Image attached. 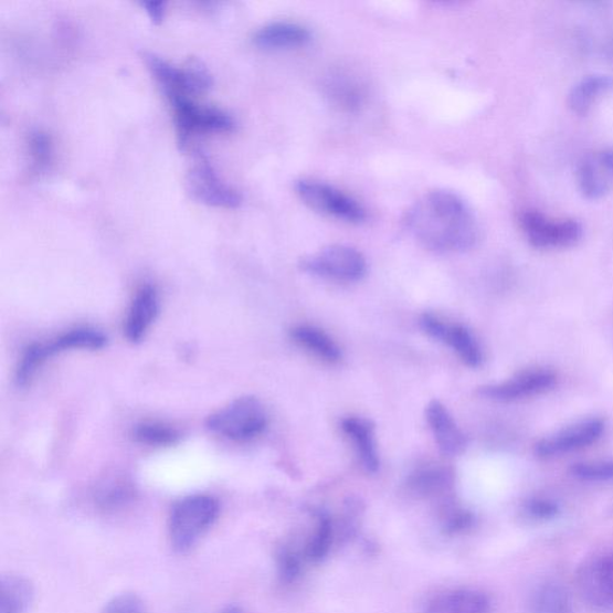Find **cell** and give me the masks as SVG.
<instances>
[{
  "mask_svg": "<svg viewBox=\"0 0 613 613\" xmlns=\"http://www.w3.org/2000/svg\"><path fill=\"white\" fill-rule=\"evenodd\" d=\"M410 234L436 253L466 252L476 246L479 226L462 197L446 190L424 194L405 216Z\"/></svg>",
  "mask_w": 613,
  "mask_h": 613,
  "instance_id": "1",
  "label": "cell"
},
{
  "mask_svg": "<svg viewBox=\"0 0 613 613\" xmlns=\"http://www.w3.org/2000/svg\"><path fill=\"white\" fill-rule=\"evenodd\" d=\"M220 503L204 494L183 497L170 511L169 538L177 551L190 550L219 519Z\"/></svg>",
  "mask_w": 613,
  "mask_h": 613,
  "instance_id": "2",
  "label": "cell"
},
{
  "mask_svg": "<svg viewBox=\"0 0 613 613\" xmlns=\"http://www.w3.org/2000/svg\"><path fill=\"white\" fill-rule=\"evenodd\" d=\"M107 336L93 327H76L45 344H32L22 352L18 369L17 382L20 388L27 387L36 376L38 370L55 355L71 350L104 349L107 346Z\"/></svg>",
  "mask_w": 613,
  "mask_h": 613,
  "instance_id": "3",
  "label": "cell"
},
{
  "mask_svg": "<svg viewBox=\"0 0 613 613\" xmlns=\"http://www.w3.org/2000/svg\"><path fill=\"white\" fill-rule=\"evenodd\" d=\"M266 425V411L255 397H241L207 420V427L212 434L235 442L260 436Z\"/></svg>",
  "mask_w": 613,
  "mask_h": 613,
  "instance_id": "4",
  "label": "cell"
},
{
  "mask_svg": "<svg viewBox=\"0 0 613 613\" xmlns=\"http://www.w3.org/2000/svg\"><path fill=\"white\" fill-rule=\"evenodd\" d=\"M142 59L168 99L177 96L191 97L212 87L213 80L208 67L197 59H190L183 67L170 64L155 53L146 52Z\"/></svg>",
  "mask_w": 613,
  "mask_h": 613,
  "instance_id": "5",
  "label": "cell"
},
{
  "mask_svg": "<svg viewBox=\"0 0 613 613\" xmlns=\"http://www.w3.org/2000/svg\"><path fill=\"white\" fill-rule=\"evenodd\" d=\"M295 191L299 199L321 215L351 224H361L368 219L364 207L332 184L315 179L296 181Z\"/></svg>",
  "mask_w": 613,
  "mask_h": 613,
  "instance_id": "6",
  "label": "cell"
},
{
  "mask_svg": "<svg viewBox=\"0 0 613 613\" xmlns=\"http://www.w3.org/2000/svg\"><path fill=\"white\" fill-rule=\"evenodd\" d=\"M169 102L175 109L178 145L182 150L197 133H233L236 128L235 119L223 109L199 106L188 96L169 98Z\"/></svg>",
  "mask_w": 613,
  "mask_h": 613,
  "instance_id": "7",
  "label": "cell"
},
{
  "mask_svg": "<svg viewBox=\"0 0 613 613\" xmlns=\"http://www.w3.org/2000/svg\"><path fill=\"white\" fill-rule=\"evenodd\" d=\"M521 230L530 244L539 250H561L579 244L583 226L575 220H553L537 210L520 215Z\"/></svg>",
  "mask_w": 613,
  "mask_h": 613,
  "instance_id": "8",
  "label": "cell"
},
{
  "mask_svg": "<svg viewBox=\"0 0 613 613\" xmlns=\"http://www.w3.org/2000/svg\"><path fill=\"white\" fill-rule=\"evenodd\" d=\"M581 601L598 612L613 611V551L584 561L575 574Z\"/></svg>",
  "mask_w": 613,
  "mask_h": 613,
  "instance_id": "9",
  "label": "cell"
},
{
  "mask_svg": "<svg viewBox=\"0 0 613 613\" xmlns=\"http://www.w3.org/2000/svg\"><path fill=\"white\" fill-rule=\"evenodd\" d=\"M299 266L309 275L339 282L360 281L367 273L363 254L346 245L325 247L307 256Z\"/></svg>",
  "mask_w": 613,
  "mask_h": 613,
  "instance_id": "10",
  "label": "cell"
},
{
  "mask_svg": "<svg viewBox=\"0 0 613 613\" xmlns=\"http://www.w3.org/2000/svg\"><path fill=\"white\" fill-rule=\"evenodd\" d=\"M184 188L193 201L209 207L236 209L242 203L241 194L219 177L202 155L190 168Z\"/></svg>",
  "mask_w": 613,
  "mask_h": 613,
  "instance_id": "11",
  "label": "cell"
},
{
  "mask_svg": "<svg viewBox=\"0 0 613 613\" xmlns=\"http://www.w3.org/2000/svg\"><path fill=\"white\" fill-rule=\"evenodd\" d=\"M605 422L602 419H588L564 427V430L541 438L535 452L539 458L550 459L570 452L586 448L602 437Z\"/></svg>",
  "mask_w": 613,
  "mask_h": 613,
  "instance_id": "12",
  "label": "cell"
},
{
  "mask_svg": "<svg viewBox=\"0 0 613 613\" xmlns=\"http://www.w3.org/2000/svg\"><path fill=\"white\" fill-rule=\"evenodd\" d=\"M421 329L433 339L451 347L468 367L478 368L484 361L477 338L467 327L452 325L425 313L420 319Z\"/></svg>",
  "mask_w": 613,
  "mask_h": 613,
  "instance_id": "13",
  "label": "cell"
},
{
  "mask_svg": "<svg viewBox=\"0 0 613 613\" xmlns=\"http://www.w3.org/2000/svg\"><path fill=\"white\" fill-rule=\"evenodd\" d=\"M558 381L548 369H530L501 383L479 389V394L496 402H515L550 391Z\"/></svg>",
  "mask_w": 613,
  "mask_h": 613,
  "instance_id": "14",
  "label": "cell"
},
{
  "mask_svg": "<svg viewBox=\"0 0 613 613\" xmlns=\"http://www.w3.org/2000/svg\"><path fill=\"white\" fill-rule=\"evenodd\" d=\"M579 189L584 198L599 201L613 191V148L584 156L578 167Z\"/></svg>",
  "mask_w": 613,
  "mask_h": 613,
  "instance_id": "15",
  "label": "cell"
},
{
  "mask_svg": "<svg viewBox=\"0 0 613 613\" xmlns=\"http://www.w3.org/2000/svg\"><path fill=\"white\" fill-rule=\"evenodd\" d=\"M160 296L151 284L140 287L128 309L124 332L131 344L137 345L145 339L151 325L159 316Z\"/></svg>",
  "mask_w": 613,
  "mask_h": 613,
  "instance_id": "16",
  "label": "cell"
},
{
  "mask_svg": "<svg viewBox=\"0 0 613 613\" xmlns=\"http://www.w3.org/2000/svg\"><path fill=\"white\" fill-rule=\"evenodd\" d=\"M425 418L441 453L455 456L467 446V437L444 404L433 401L426 406Z\"/></svg>",
  "mask_w": 613,
  "mask_h": 613,
  "instance_id": "17",
  "label": "cell"
},
{
  "mask_svg": "<svg viewBox=\"0 0 613 613\" xmlns=\"http://www.w3.org/2000/svg\"><path fill=\"white\" fill-rule=\"evenodd\" d=\"M488 593L476 589H458L441 593L427 603L424 613H492Z\"/></svg>",
  "mask_w": 613,
  "mask_h": 613,
  "instance_id": "18",
  "label": "cell"
},
{
  "mask_svg": "<svg viewBox=\"0 0 613 613\" xmlns=\"http://www.w3.org/2000/svg\"><path fill=\"white\" fill-rule=\"evenodd\" d=\"M311 34L303 24L293 22L268 23L256 31L253 42L263 50L282 51L304 47Z\"/></svg>",
  "mask_w": 613,
  "mask_h": 613,
  "instance_id": "19",
  "label": "cell"
},
{
  "mask_svg": "<svg viewBox=\"0 0 613 613\" xmlns=\"http://www.w3.org/2000/svg\"><path fill=\"white\" fill-rule=\"evenodd\" d=\"M341 431L352 441L362 467L368 474H376L380 467L374 425L362 418L350 416L341 420Z\"/></svg>",
  "mask_w": 613,
  "mask_h": 613,
  "instance_id": "20",
  "label": "cell"
},
{
  "mask_svg": "<svg viewBox=\"0 0 613 613\" xmlns=\"http://www.w3.org/2000/svg\"><path fill=\"white\" fill-rule=\"evenodd\" d=\"M454 484V473L444 466H427L416 469L406 480L408 492L419 498H435L446 495Z\"/></svg>",
  "mask_w": 613,
  "mask_h": 613,
  "instance_id": "21",
  "label": "cell"
},
{
  "mask_svg": "<svg viewBox=\"0 0 613 613\" xmlns=\"http://www.w3.org/2000/svg\"><path fill=\"white\" fill-rule=\"evenodd\" d=\"M529 607L531 613H575L572 594L563 583L554 580L537 584Z\"/></svg>",
  "mask_w": 613,
  "mask_h": 613,
  "instance_id": "22",
  "label": "cell"
},
{
  "mask_svg": "<svg viewBox=\"0 0 613 613\" xmlns=\"http://www.w3.org/2000/svg\"><path fill=\"white\" fill-rule=\"evenodd\" d=\"M326 96L340 109L358 112L364 103L366 93L362 84L348 74L337 73L325 82Z\"/></svg>",
  "mask_w": 613,
  "mask_h": 613,
  "instance_id": "23",
  "label": "cell"
},
{
  "mask_svg": "<svg viewBox=\"0 0 613 613\" xmlns=\"http://www.w3.org/2000/svg\"><path fill=\"white\" fill-rule=\"evenodd\" d=\"M34 601V588L21 575L0 579V613H25Z\"/></svg>",
  "mask_w": 613,
  "mask_h": 613,
  "instance_id": "24",
  "label": "cell"
},
{
  "mask_svg": "<svg viewBox=\"0 0 613 613\" xmlns=\"http://www.w3.org/2000/svg\"><path fill=\"white\" fill-rule=\"evenodd\" d=\"M290 336L295 344L326 362L335 363L341 359V350L336 341L318 327L299 325L294 327Z\"/></svg>",
  "mask_w": 613,
  "mask_h": 613,
  "instance_id": "25",
  "label": "cell"
},
{
  "mask_svg": "<svg viewBox=\"0 0 613 613\" xmlns=\"http://www.w3.org/2000/svg\"><path fill=\"white\" fill-rule=\"evenodd\" d=\"M613 80L606 75H591L579 81L568 96V106L578 116H586L596 99L612 88Z\"/></svg>",
  "mask_w": 613,
  "mask_h": 613,
  "instance_id": "26",
  "label": "cell"
},
{
  "mask_svg": "<svg viewBox=\"0 0 613 613\" xmlns=\"http://www.w3.org/2000/svg\"><path fill=\"white\" fill-rule=\"evenodd\" d=\"M336 539V527L327 512L316 511V527L304 550L307 561L319 563L327 558Z\"/></svg>",
  "mask_w": 613,
  "mask_h": 613,
  "instance_id": "27",
  "label": "cell"
},
{
  "mask_svg": "<svg viewBox=\"0 0 613 613\" xmlns=\"http://www.w3.org/2000/svg\"><path fill=\"white\" fill-rule=\"evenodd\" d=\"M134 438L141 445L170 447L178 444L181 434L175 426L161 422H142L134 427Z\"/></svg>",
  "mask_w": 613,
  "mask_h": 613,
  "instance_id": "28",
  "label": "cell"
},
{
  "mask_svg": "<svg viewBox=\"0 0 613 613\" xmlns=\"http://www.w3.org/2000/svg\"><path fill=\"white\" fill-rule=\"evenodd\" d=\"M28 149L35 175H44L52 166L53 145L51 137L41 130H34L28 136Z\"/></svg>",
  "mask_w": 613,
  "mask_h": 613,
  "instance_id": "29",
  "label": "cell"
},
{
  "mask_svg": "<svg viewBox=\"0 0 613 613\" xmlns=\"http://www.w3.org/2000/svg\"><path fill=\"white\" fill-rule=\"evenodd\" d=\"M305 554L292 545H283L276 553L277 573L282 582L293 583L303 573Z\"/></svg>",
  "mask_w": 613,
  "mask_h": 613,
  "instance_id": "30",
  "label": "cell"
},
{
  "mask_svg": "<svg viewBox=\"0 0 613 613\" xmlns=\"http://www.w3.org/2000/svg\"><path fill=\"white\" fill-rule=\"evenodd\" d=\"M476 518L472 511L454 505H446L441 511L442 529L448 535H459L472 530Z\"/></svg>",
  "mask_w": 613,
  "mask_h": 613,
  "instance_id": "31",
  "label": "cell"
},
{
  "mask_svg": "<svg viewBox=\"0 0 613 613\" xmlns=\"http://www.w3.org/2000/svg\"><path fill=\"white\" fill-rule=\"evenodd\" d=\"M524 515L538 522H547L559 518L562 511L561 505L547 496H532L527 498L522 506Z\"/></svg>",
  "mask_w": 613,
  "mask_h": 613,
  "instance_id": "32",
  "label": "cell"
},
{
  "mask_svg": "<svg viewBox=\"0 0 613 613\" xmlns=\"http://www.w3.org/2000/svg\"><path fill=\"white\" fill-rule=\"evenodd\" d=\"M570 474L583 482H613V461L577 463L570 467Z\"/></svg>",
  "mask_w": 613,
  "mask_h": 613,
  "instance_id": "33",
  "label": "cell"
},
{
  "mask_svg": "<svg viewBox=\"0 0 613 613\" xmlns=\"http://www.w3.org/2000/svg\"><path fill=\"white\" fill-rule=\"evenodd\" d=\"M133 490L127 484L112 483L96 495V501L105 510H116L131 500Z\"/></svg>",
  "mask_w": 613,
  "mask_h": 613,
  "instance_id": "34",
  "label": "cell"
},
{
  "mask_svg": "<svg viewBox=\"0 0 613 613\" xmlns=\"http://www.w3.org/2000/svg\"><path fill=\"white\" fill-rule=\"evenodd\" d=\"M104 613H145V605L136 594L125 593L113 598Z\"/></svg>",
  "mask_w": 613,
  "mask_h": 613,
  "instance_id": "35",
  "label": "cell"
},
{
  "mask_svg": "<svg viewBox=\"0 0 613 613\" xmlns=\"http://www.w3.org/2000/svg\"><path fill=\"white\" fill-rule=\"evenodd\" d=\"M140 6L146 9L154 23L159 24L163 21L167 9V3L163 0H145Z\"/></svg>",
  "mask_w": 613,
  "mask_h": 613,
  "instance_id": "36",
  "label": "cell"
}]
</instances>
